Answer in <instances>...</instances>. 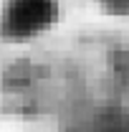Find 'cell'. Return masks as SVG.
Wrapping results in <instances>:
<instances>
[{"instance_id": "obj_1", "label": "cell", "mask_w": 129, "mask_h": 132, "mask_svg": "<svg viewBox=\"0 0 129 132\" xmlns=\"http://www.w3.org/2000/svg\"><path fill=\"white\" fill-rule=\"evenodd\" d=\"M53 13V0H10L3 13V28L10 36H31L46 28Z\"/></svg>"}, {"instance_id": "obj_2", "label": "cell", "mask_w": 129, "mask_h": 132, "mask_svg": "<svg viewBox=\"0 0 129 132\" xmlns=\"http://www.w3.org/2000/svg\"><path fill=\"white\" fill-rule=\"evenodd\" d=\"M104 3L116 13H129V0H104Z\"/></svg>"}]
</instances>
